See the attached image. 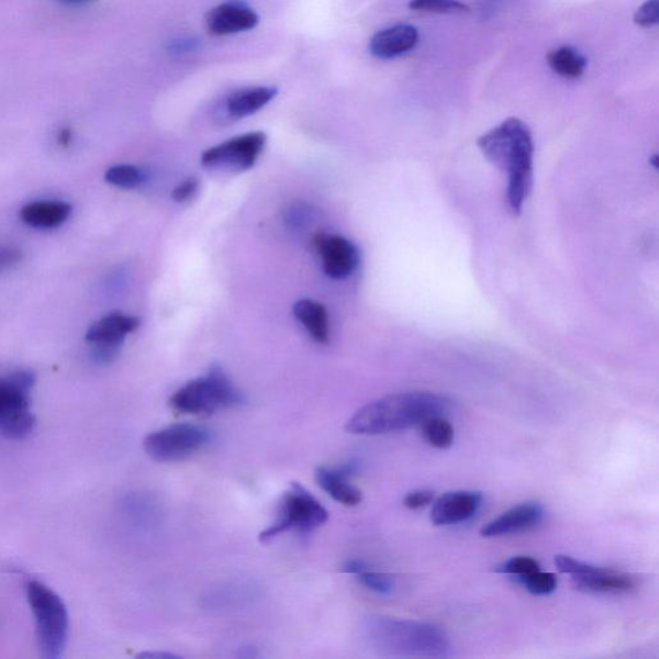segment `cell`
I'll list each match as a JSON object with an SVG mask.
<instances>
[{
    "label": "cell",
    "instance_id": "cell-22",
    "mask_svg": "<svg viewBox=\"0 0 659 659\" xmlns=\"http://www.w3.org/2000/svg\"><path fill=\"white\" fill-rule=\"evenodd\" d=\"M423 434L428 444L439 449H446L454 444L455 432L451 423L444 415H434L422 423Z\"/></svg>",
    "mask_w": 659,
    "mask_h": 659
},
{
    "label": "cell",
    "instance_id": "cell-32",
    "mask_svg": "<svg viewBox=\"0 0 659 659\" xmlns=\"http://www.w3.org/2000/svg\"><path fill=\"white\" fill-rule=\"evenodd\" d=\"M22 259V253L16 247H2L0 249V271L18 265Z\"/></svg>",
    "mask_w": 659,
    "mask_h": 659
},
{
    "label": "cell",
    "instance_id": "cell-8",
    "mask_svg": "<svg viewBox=\"0 0 659 659\" xmlns=\"http://www.w3.org/2000/svg\"><path fill=\"white\" fill-rule=\"evenodd\" d=\"M211 432L193 424H176L156 431L144 440L149 458L159 462H176L190 458L209 444Z\"/></svg>",
    "mask_w": 659,
    "mask_h": 659
},
{
    "label": "cell",
    "instance_id": "cell-14",
    "mask_svg": "<svg viewBox=\"0 0 659 659\" xmlns=\"http://www.w3.org/2000/svg\"><path fill=\"white\" fill-rule=\"evenodd\" d=\"M545 509L541 504L529 501L512 507L499 516V518L487 523L481 530L482 537L493 538L521 534V532L535 528L544 521Z\"/></svg>",
    "mask_w": 659,
    "mask_h": 659
},
{
    "label": "cell",
    "instance_id": "cell-25",
    "mask_svg": "<svg viewBox=\"0 0 659 659\" xmlns=\"http://www.w3.org/2000/svg\"><path fill=\"white\" fill-rule=\"evenodd\" d=\"M316 219V209L303 201L293 202V204L283 212V222L291 230L310 227Z\"/></svg>",
    "mask_w": 659,
    "mask_h": 659
},
{
    "label": "cell",
    "instance_id": "cell-33",
    "mask_svg": "<svg viewBox=\"0 0 659 659\" xmlns=\"http://www.w3.org/2000/svg\"><path fill=\"white\" fill-rule=\"evenodd\" d=\"M72 139V134L70 130H63L58 134V144L63 147L69 146Z\"/></svg>",
    "mask_w": 659,
    "mask_h": 659
},
{
    "label": "cell",
    "instance_id": "cell-6",
    "mask_svg": "<svg viewBox=\"0 0 659 659\" xmlns=\"http://www.w3.org/2000/svg\"><path fill=\"white\" fill-rule=\"evenodd\" d=\"M34 372L21 370L0 377V434L14 440L25 439L36 426L30 409L32 404Z\"/></svg>",
    "mask_w": 659,
    "mask_h": 659
},
{
    "label": "cell",
    "instance_id": "cell-3",
    "mask_svg": "<svg viewBox=\"0 0 659 659\" xmlns=\"http://www.w3.org/2000/svg\"><path fill=\"white\" fill-rule=\"evenodd\" d=\"M366 646L386 657L448 656L449 641L440 627L416 621L371 616L364 621Z\"/></svg>",
    "mask_w": 659,
    "mask_h": 659
},
{
    "label": "cell",
    "instance_id": "cell-35",
    "mask_svg": "<svg viewBox=\"0 0 659 659\" xmlns=\"http://www.w3.org/2000/svg\"><path fill=\"white\" fill-rule=\"evenodd\" d=\"M59 2L66 5H80L91 2V0H59Z\"/></svg>",
    "mask_w": 659,
    "mask_h": 659
},
{
    "label": "cell",
    "instance_id": "cell-23",
    "mask_svg": "<svg viewBox=\"0 0 659 659\" xmlns=\"http://www.w3.org/2000/svg\"><path fill=\"white\" fill-rule=\"evenodd\" d=\"M104 178L110 185L120 187V189H134L145 181L144 171L134 165H115L108 169Z\"/></svg>",
    "mask_w": 659,
    "mask_h": 659
},
{
    "label": "cell",
    "instance_id": "cell-27",
    "mask_svg": "<svg viewBox=\"0 0 659 659\" xmlns=\"http://www.w3.org/2000/svg\"><path fill=\"white\" fill-rule=\"evenodd\" d=\"M357 579L362 585L373 593L380 595L392 594L394 590V580L392 576L372 571L369 566H366L361 572L357 573Z\"/></svg>",
    "mask_w": 659,
    "mask_h": 659
},
{
    "label": "cell",
    "instance_id": "cell-13",
    "mask_svg": "<svg viewBox=\"0 0 659 659\" xmlns=\"http://www.w3.org/2000/svg\"><path fill=\"white\" fill-rule=\"evenodd\" d=\"M358 470V461H349L338 468H317L314 476L330 498L344 506H357L362 503L364 496L362 492L350 483V479Z\"/></svg>",
    "mask_w": 659,
    "mask_h": 659
},
{
    "label": "cell",
    "instance_id": "cell-30",
    "mask_svg": "<svg viewBox=\"0 0 659 659\" xmlns=\"http://www.w3.org/2000/svg\"><path fill=\"white\" fill-rule=\"evenodd\" d=\"M434 501V492L429 490H417L414 492H410L406 494V498L403 500L404 506L411 509V511H417V509H422L428 506Z\"/></svg>",
    "mask_w": 659,
    "mask_h": 659
},
{
    "label": "cell",
    "instance_id": "cell-24",
    "mask_svg": "<svg viewBox=\"0 0 659 659\" xmlns=\"http://www.w3.org/2000/svg\"><path fill=\"white\" fill-rule=\"evenodd\" d=\"M518 581L532 595L546 596L554 593L558 588V579L554 573L540 571L520 576Z\"/></svg>",
    "mask_w": 659,
    "mask_h": 659
},
{
    "label": "cell",
    "instance_id": "cell-12",
    "mask_svg": "<svg viewBox=\"0 0 659 659\" xmlns=\"http://www.w3.org/2000/svg\"><path fill=\"white\" fill-rule=\"evenodd\" d=\"M482 501V493L474 491L445 493L434 503L431 520L436 526H455L473 518Z\"/></svg>",
    "mask_w": 659,
    "mask_h": 659
},
{
    "label": "cell",
    "instance_id": "cell-17",
    "mask_svg": "<svg viewBox=\"0 0 659 659\" xmlns=\"http://www.w3.org/2000/svg\"><path fill=\"white\" fill-rule=\"evenodd\" d=\"M418 42L415 26L401 24L380 30L370 41V54L379 59H392L414 49Z\"/></svg>",
    "mask_w": 659,
    "mask_h": 659
},
{
    "label": "cell",
    "instance_id": "cell-21",
    "mask_svg": "<svg viewBox=\"0 0 659 659\" xmlns=\"http://www.w3.org/2000/svg\"><path fill=\"white\" fill-rule=\"evenodd\" d=\"M546 62H548L554 72L569 80L581 78L585 74L588 66L585 56H582L579 51L569 46L552 49L549 52L548 57H546Z\"/></svg>",
    "mask_w": 659,
    "mask_h": 659
},
{
    "label": "cell",
    "instance_id": "cell-31",
    "mask_svg": "<svg viewBox=\"0 0 659 659\" xmlns=\"http://www.w3.org/2000/svg\"><path fill=\"white\" fill-rule=\"evenodd\" d=\"M199 191V181L197 178H187L182 183H179L174 193H171V198H174L177 202L189 201L197 194Z\"/></svg>",
    "mask_w": 659,
    "mask_h": 659
},
{
    "label": "cell",
    "instance_id": "cell-5",
    "mask_svg": "<svg viewBox=\"0 0 659 659\" xmlns=\"http://www.w3.org/2000/svg\"><path fill=\"white\" fill-rule=\"evenodd\" d=\"M27 601L32 608L41 654L47 659L64 655L69 638V613L62 597L40 581L27 583Z\"/></svg>",
    "mask_w": 659,
    "mask_h": 659
},
{
    "label": "cell",
    "instance_id": "cell-7",
    "mask_svg": "<svg viewBox=\"0 0 659 659\" xmlns=\"http://www.w3.org/2000/svg\"><path fill=\"white\" fill-rule=\"evenodd\" d=\"M271 526L259 535L260 543L272 541L287 532L295 530L298 534L309 535L314 529L324 526L328 520V512L313 494L299 483L291 484L284 492L279 514Z\"/></svg>",
    "mask_w": 659,
    "mask_h": 659
},
{
    "label": "cell",
    "instance_id": "cell-16",
    "mask_svg": "<svg viewBox=\"0 0 659 659\" xmlns=\"http://www.w3.org/2000/svg\"><path fill=\"white\" fill-rule=\"evenodd\" d=\"M139 326L137 317L129 316V314L114 312L109 316L97 321L96 324L88 330L86 339L93 347H108L120 349L126 335H130Z\"/></svg>",
    "mask_w": 659,
    "mask_h": 659
},
{
    "label": "cell",
    "instance_id": "cell-26",
    "mask_svg": "<svg viewBox=\"0 0 659 659\" xmlns=\"http://www.w3.org/2000/svg\"><path fill=\"white\" fill-rule=\"evenodd\" d=\"M409 9L428 13H462L469 12V5L460 0H410Z\"/></svg>",
    "mask_w": 659,
    "mask_h": 659
},
{
    "label": "cell",
    "instance_id": "cell-15",
    "mask_svg": "<svg viewBox=\"0 0 659 659\" xmlns=\"http://www.w3.org/2000/svg\"><path fill=\"white\" fill-rule=\"evenodd\" d=\"M572 580L577 590L590 594L628 593L636 587L633 576L595 566L587 573L573 576Z\"/></svg>",
    "mask_w": 659,
    "mask_h": 659
},
{
    "label": "cell",
    "instance_id": "cell-28",
    "mask_svg": "<svg viewBox=\"0 0 659 659\" xmlns=\"http://www.w3.org/2000/svg\"><path fill=\"white\" fill-rule=\"evenodd\" d=\"M540 563L534 558L529 557H514L505 561L504 565H501L496 572L513 574V576H524L532 572L540 571Z\"/></svg>",
    "mask_w": 659,
    "mask_h": 659
},
{
    "label": "cell",
    "instance_id": "cell-1",
    "mask_svg": "<svg viewBox=\"0 0 659 659\" xmlns=\"http://www.w3.org/2000/svg\"><path fill=\"white\" fill-rule=\"evenodd\" d=\"M477 145L485 159L506 171V199L514 215L522 213L534 176V139L528 125L511 118L479 137Z\"/></svg>",
    "mask_w": 659,
    "mask_h": 659
},
{
    "label": "cell",
    "instance_id": "cell-2",
    "mask_svg": "<svg viewBox=\"0 0 659 659\" xmlns=\"http://www.w3.org/2000/svg\"><path fill=\"white\" fill-rule=\"evenodd\" d=\"M451 401L431 392H404L383 396L359 409L347 423L346 429L357 436L406 431L425 418L444 415Z\"/></svg>",
    "mask_w": 659,
    "mask_h": 659
},
{
    "label": "cell",
    "instance_id": "cell-19",
    "mask_svg": "<svg viewBox=\"0 0 659 659\" xmlns=\"http://www.w3.org/2000/svg\"><path fill=\"white\" fill-rule=\"evenodd\" d=\"M71 208L62 201H37L21 209L20 216L27 226L55 228L69 219Z\"/></svg>",
    "mask_w": 659,
    "mask_h": 659
},
{
    "label": "cell",
    "instance_id": "cell-34",
    "mask_svg": "<svg viewBox=\"0 0 659 659\" xmlns=\"http://www.w3.org/2000/svg\"><path fill=\"white\" fill-rule=\"evenodd\" d=\"M139 657H144V658H156V659H170V658H178L175 655H170V654H144L141 655Z\"/></svg>",
    "mask_w": 659,
    "mask_h": 659
},
{
    "label": "cell",
    "instance_id": "cell-11",
    "mask_svg": "<svg viewBox=\"0 0 659 659\" xmlns=\"http://www.w3.org/2000/svg\"><path fill=\"white\" fill-rule=\"evenodd\" d=\"M258 24L257 12L242 2L222 3L206 14L209 33L216 36L249 32Z\"/></svg>",
    "mask_w": 659,
    "mask_h": 659
},
{
    "label": "cell",
    "instance_id": "cell-4",
    "mask_svg": "<svg viewBox=\"0 0 659 659\" xmlns=\"http://www.w3.org/2000/svg\"><path fill=\"white\" fill-rule=\"evenodd\" d=\"M244 402V393L219 365L212 366L205 377L191 380L178 389L169 401L171 409L182 415H211Z\"/></svg>",
    "mask_w": 659,
    "mask_h": 659
},
{
    "label": "cell",
    "instance_id": "cell-10",
    "mask_svg": "<svg viewBox=\"0 0 659 659\" xmlns=\"http://www.w3.org/2000/svg\"><path fill=\"white\" fill-rule=\"evenodd\" d=\"M313 246L322 260L324 272L334 280L347 279L358 266L357 247L346 237L317 234L313 237Z\"/></svg>",
    "mask_w": 659,
    "mask_h": 659
},
{
    "label": "cell",
    "instance_id": "cell-20",
    "mask_svg": "<svg viewBox=\"0 0 659 659\" xmlns=\"http://www.w3.org/2000/svg\"><path fill=\"white\" fill-rule=\"evenodd\" d=\"M294 316L306 328L314 342L328 343V313L324 304L312 301V299H303L295 303Z\"/></svg>",
    "mask_w": 659,
    "mask_h": 659
},
{
    "label": "cell",
    "instance_id": "cell-9",
    "mask_svg": "<svg viewBox=\"0 0 659 659\" xmlns=\"http://www.w3.org/2000/svg\"><path fill=\"white\" fill-rule=\"evenodd\" d=\"M266 142L264 132L246 133L208 148L201 156V163L209 168L247 170L254 167L264 153Z\"/></svg>",
    "mask_w": 659,
    "mask_h": 659
},
{
    "label": "cell",
    "instance_id": "cell-29",
    "mask_svg": "<svg viewBox=\"0 0 659 659\" xmlns=\"http://www.w3.org/2000/svg\"><path fill=\"white\" fill-rule=\"evenodd\" d=\"M634 22L643 29H650L659 22V0H647L634 14Z\"/></svg>",
    "mask_w": 659,
    "mask_h": 659
},
{
    "label": "cell",
    "instance_id": "cell-18",
    "mask_svg": "<svg viewBox=\"0 0 659 659\" xmlns=\"http://www.w3.org/2000/svg\"><path fill=\"white\" fill-rule=\"evenodd\" d=\"M277 96L273 87H252L232 93L226 101V112L231 119H244L267 107Z\"/></svg>",
    "mask_w": 659,
    "mask_h": 659
}]
</instances>
